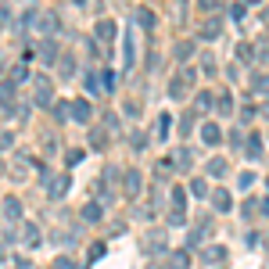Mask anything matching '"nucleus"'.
I'll list each match as a JSON object with an SVG mask.
<instances>
[{
    "label": "nucleus",
    "instance_id": "58836bf2",
    "mask_svg": "<svg viewBox=\"0 0 269 269\" xmlns=\"http://www.w3.org/2000/svg\"><path fill=\"white\" fill-rule=\"evenodd\" d=\"M51 269H75V262H72V258H68V255H58V258H54V265H51Z\"/></svg>",
    "mask_w": 269,
    "mask_h": 269
},
{
    "label": "nucleus",
    "instance_id": "412c9836",
    "mask_svg": "<svg viewBox=\"0 0 269 269\" xmlns=\"http://www.w3.org/2000/svg\"><path fill=\"white\" fill-rule=\"evenodd\" d=\"M194 51H198V43H194V40H180V43L172 47V58H176V61H187Z\"/></svg>",
    "mask_w": 269,
    "mask_h": 269
},
{
    "label": "nucleus",
    "instance_id": "6ab92c4d",
    "mask_svg": "<svg viewBox=\"0 0 269 269\" xmlns=\"http://www.w3.org/2000/svg\"><path fill=\"white\" fill-rule=\"evenodd\" d=\"M201 140H205L208 147H215V144L222 140V129H219L215 122H205V126H201Z\"/></svg>",
    "mask_w": 269,
    "mask_h": 269
},
{
    "label": "nucleus",
    "instance_id": "9b49d317",
    "mask_svg": "<svg viewBox=\"0 0 269 269\" xmlns=\"http://www.w3.org/2000/svg\"><path fill=\"white\" fill-rule=\"evenodd\" d=\"M201 262H205V265H219V262H226V248H222V244H208V248H201Z\"/></svg>",
    "mask_w": 269,
    "mask_h": 269
},
{
    "label": "nucleus",
    "instance_id": "1a4fd4ad",
    "mask_svg": "<svg viewBox=\"0 0 269 269\" xmlns=\"http://www.w3.org/2000/svg\"><path fill=\"white\" fill-rule=\"evenodd\" d=\"M22 244L25 248H40L43 244V234H40V226H36V222H25L22 226Z\"/></svg>",
    "mask_w": 269,
    "mask_h": 269
},
{
    "label": "nucleus",
    "instance_id": "c85d7f7f",
    "mask_svg": "<svg viewBox=\"0 0 269 269\" xmlns=\"http://www.w3.org/2000/svg\"><path fill=\"white\" fill-rule=\"evenodd\" d=\"M190 194H194L198 201H205L212 190H208V183H205V180H190Z\"/></svg>",
    "mask_w": 269,
    "mask_h": 269
},
{
    "label": "nucleus",
    "instance_id": "a878e982",
    "mask_svg": "<svg viewBox=\"0 0 269 269\" xmlns=\"http://www.w3.org/2000/svg\"><path fill=\"white\" fill-rule=\"evenodd\" d=\"M187 265H190L187 248H176V251H172V258H169V269H187Z\"/></svg>",
    "mask_w": 269,
    "mask_h": 269
},
{
    "label": "nucleus",
    "instance_id": "4be33fe9",
    "mask_svg": "<svg viewBox=\"0 0 269 269\" xmlns=\"http://www.w3.org/2000/svg\"><path fill=\"white\" fill-rule=\"evenodd\" d=\"M169 126H172V115L162 111V115H158V122H155V140H165V137H169Z\"/></svg>",
    "mask_w": 269,
    "mask_h": 269
},
{
    "label": "nucleus",
    "instance_id": "8fccbe9b",
    "mask_svg": "<svg viewBox=\"0 0 269 269\" xmlns=\"http://www.w3.org/2000/svg\"><path fill=\"white\" fill-rule=\"evenodd\" d=\"M72 4H75V8H86V0H72Z\"/></svg>",
    "mask_w": 269,
    "mask_h": 269
},
{
    "label": "nucleus",
    "instance_id": "473e14b6",
    "mask_svg": "<svg viewBox=\"0 0 269 269\" xmlns=\"http://www.w3.org/2000/svg\"><path fill=\"white\" fill-rule=\"evenodd\" d=\"M133 18H137V25H144V29L155 25V15H151L147 8H137V15H133Z\"/></svg>",
    "mask_w": 269,
    "mask_h": 269
},
{
    "label": "nucleus",
    "instance_id": "de8ad7c7",
    "mask_svg": "<svg viewBox=\"0 0 269 269\" xmlns=\"http://www.w3.org/2000/svg\"><path fill=\"white\" fill-rule=\"evenodd\" d=\"M258 208H262V215H269V198H262V201H258Z\"/></svg>",
    "mask_w": 269,
    "mask_h": 269
},
{
    "label": "nucleus",
    "instance_id": "864d4df0",
    "mask_svg": "<svg viewBox=\"0 0 269 269\" xmlns=\"http://www.w3.org/2000/svg\"><path fill=\"white\" fill-rule=\"evenodd\" d=\"M265 183H269V180H265Z\"/></svg>",
    "mask_w": 269,
    "mask_h": 269
},
{
    "label": "nucleus",
    "instance_id": "f257e3e1",
    "mask_svg": "<svg viewBox=\"0 0 269 269\" xmlns=\"http://www.w3.org/2000/svg\"><path fill=\"white\" fill-rule=\"evenodd\" d=\"M194 83H198V68H190V65H183L172 79H169V97L172 101H183L190 90H194Z\"/></svg>",
    "mask_w": 269,
    "mask_h": 269
},
{
    "label": "nucleus",
    "instance_id": "c03bdc74",
    "mask_svg": "<svg viewBox=\"0 0 269 269\" xmlns=\"http://www.w3.org/2000/svg\"><path fill=\"white\" fill-rule=\"evenodd\" d=\"M83 155H86V151H79V147L68 151V165H79V162H83Z\"/></svg>",
    "mask_w": 269,
    "mask_h": 269
},
{
    "label": "nucleus",
    "instance_id": "3c124183",
    "mask_svg": "<svg viewBox=\"0 0 269 269\" xmlns=\"http://www.w3.org/2000/svg\"><path fill=\"white\" fill-rule=\"evenodd\" d=\"M262 115H265V119H269V104H265V108H262Z\"/></svg>",
    "mask_w": 269,
    "mask_h": 269
},
{
    "label": "nucleus",
    "instance_id": "e433bc0d",
    "mask_svg": "<svg viewBox=\"0 0 269 269\" xmlns=\"http://www.w3.org/2000/svg\"><path fill=\"white\" fill-rule=\"evenodd\" d=\"M190 129H194V111H187V115H183V119H180V133L187 137Z\"/></svg>",
    "mask_w": 269,
    "mask_h": 269
},
{
    "label": "nucleus",
    "instance_id": "aec40b11",
    "mask_svg": "<svg viewBox=\"0 0 269 269\" xmlns=\"http://www.w3.org/2000/svg\"><path fill=\"white\" fill-rule=\"evenodd\" d=\"M51 115H54V122H58V126H65V122L72 119V104H65V101H54Z\"/></svg>",
    "mask_w": 269,
    "mask_h": 269
},
{
    "label": "nucleus",
    "instance_id": "09e8293b",
    "mask_svg": "<svg viewBox=\"0 0 269 269\" xmlns=\"http://www.w3.org/2000/svg\"><path fill=\"white\" fill-rule=\"evenodd\" d=\"M15 269H32V262H25V258H18V262H15Z\"/></svg>",
    "mask_w": 269,
    "mask_h": 269
},
{
    "label": "nucleus",
    "instance_id": "a18cd8bd",
    "mask_svg": "<svg viewBox=\"0 0 269 269\" xmlns=\"http://www.w3.org/2000/svg\"><path fill=\"white\" fill-rule=\"evenodd\" d=\"M237 54H241V58H244V61H248V58H255V51H251V47H248V43H241V51H237Z\"/></svg>",
    "mask_w": 269,
    "mask_h": 269
},
{
    "label": "nucleus",
    "instance_id": "4c0bfd02",
    "mask_svg": "<svg viewBox=\"0 0 269 269\" xmlns=\"http://www.w3.org/2000/svg\"><path fill=\"white\" fill-rule=\"evenodd\" d=\"M101 90H104V94L115 90V72H104V75H101Z\"/></svg>",
    "mask_w": 269,
    "mask_h": 269
},
{
    "label": "nucleus",
    "instance_id": "b1692460",
    "mask_svg": "<svg viewBox=\"0 0 269 269\" xmlns=\"http://www.w3.org/2000/svg\"><path fill=\"white\" fill-rule=\"evenodd\" d=\"M198 68H201L205 75H215V72H219V61H215L208 51H201V58H198Z\"/></svg>",
    "mask_w": 269,
    "mask_h": 269
},
{
    "label": "nucleus",
    "instance_id": "dca6fc26",
    "mask_svg": "<svg viewBox=\"0 0 269 269\" xmlns=\"http://www.w3.org/2000/svg\"><path fill=\"white\" fill-rule=\"evenodd\" d=\"M68 187H72L68 176H54V180L47 183V194H51V198H65V194H68Z\"/></svg>",
    "mask_w": 269,
    "mask_h": 269
},
{
    "label": "nucleus",
    "instance_id": "393cba45",
    "mask_svg": "<svg viewBox=\"0 0 269 269\" xmlns=\"http://www.w3.org/2000/svg\"><path fill=\"white\" fill-rule=\"evenodd\" d=\"M226 169H230V165H226V158H208V165H205V172H208V176H215V180H219V176H226Z\"/></svg>",
    "mask_w": 269,
    "mask_h": 269
},
{
    "label": "nucleus",
    "instance_id": "a211bd4d",
    "mask_svg": "<svg viewBox=\"0 0 269 269\" xmlns=\"http://www.w3.org/2000/svg\"><path fill=\"white\" fill-rule=\"evenodd\" d=\"M190 165H194V151H190V147H180V151H176V162H172V169L187 172Z\"/></svg>",
    "mask_w": 269,
    "mask_h": 269
},
{
    "label": "nucleus",
    "instance_id": "49530a36",
    "mask_svg": "<svg viewBox=\"0 0 269 269\" xmlns=\"http://www.w3.org/2000/svg\"><path fill=\"white\" fill-rule=\"evenodd\" d=\"M258 18H262V25L269 29V8H262V11H258Z\"/></svg>",
    "mask_w": 269,
    "mask_h": 269
},
{
    "label": "nucleus",
    "instance_id": "f704fd0d",
    "mask_svg": "<svg viewBox=\"0 0 269 269\" xmlns=\"http://www.w3.org/2000/svg\"><path fill=\"white\" fill-rule=\"evenodd\" d=\"M25 79H29V68H25V65H15V68H11V79H8V83H15V86H18V83H25Z\"/></svg>",
    "mask_w": 269,
    "mask_h": 269
},
{
    "label": "nucleus",
    "instance_id": "7c9ffc66",
    "mask_svg": "<svg viewBox=\"0 0 269 269\" xmlns=\"http://www.w3.org/2000/svg\"><path fill=\"white\" fill-rule=\"evenodd\" d=\"M0 104H4V108L15 104V83H0Z\"/></svg>",
    "mask_w": 269,
    "mask_h": 269
},
{
    "label": "nucleus",
    "instance_id": "ea45409f",
    "mask_svg": "<svg viewBox=\"0 0 269 269\" xmlns=\"http://www.w3.org/2000/svg\"><path fill=\"white\" fill-rule=\"evenodd\" d=\"M198 8H201L205 15H215V11H219V0H198Z\"/></svg>",
    "mask_w": 269,
    "mask_h": 269
},
{
    "label": "nucleus",
    "instance_id": "603ef678",
    "mask_svg": "<svg viewBox=\"0 0 269 269\" xmlns=\"http://www.w3.org/2000/svg\"><path fill=\"white\" fill-rule=\"evenodd\" d=\"M248 4H262V0H248Z\"/></svg>",
    "mask_w": 269,
    "mask_h": 269
},
{
    "label": "nucleus",
    "instance_id": "f03ea898",
    "mask_svg": "<svg viewBox=\"0 0 269 269\" xmlns=\"http://www.w3.org/2000/svg\"><path fill=\"white\" fill-rule=\"evenodd\" d=\"M22 22H25L29 29H36V32H43V36L58 32V11H36V8H29V11L22 15Z\"/></svg>",
    "mask_w": 269,
    "mask_h": 269
},
{
    "label": "nucleus",
    "instance_id": "2eb2a0df",
    "mask_svg": "<svg viewBox=\"0 0 269 269\" xmlns=\"http://www.w3.org/2000/svg\"><path fill=\"white\" fill-rule=\"evenodd\" d=\"M212 205H215V212H230V208H234V198H230V190L226 187H219V190H212Z\"/></svg>",
    "mask_w": 269,
    "mask_h": 269
},
{
    "label": "nucleus",
    "instance_id": "bb28decb",
    "mask_svg": "<svg viewBox=\"0 0 269 269\" xmlns=\"http://www.w3.org/2000/svg\"><path fill=\"white\" fill-rule=\"evenodd\" d=\"M90 147H94V151H104V147H108V133L94 126V129H90Z\"/></svg>",
    "mask_w": 269,
    "mask_h": 269
},
{
    "label": "nucleus",
    "instance_id": "72a5a7b5",
    "mask_svg": "<svg viewBox=\"0 0 269 269\" xmlns=\"http://www.w3.org/2000/svg\"><path fill=\"white\" fill-rule=\"evenodd\" d=\"M40 54H43V61H58V58H61V51H58V43H54V40H47Z\"/></svg>",
    "mask_w": 269,
    "mask_h": 269
},
{
    "label": "nucleus",
    "instance_id": "f8f14e48",
    "mask_svg": "<svg viewBox=\"0 0 269 269\" xmlns=\"http://www.w3.org/2000/svg\"><path fill=\"white\" fill-rule=\"evenodd\" d=\"M72 119L79 122V126H86V122L94 119V108H90V101H72Z\"/></svg>",
    "mask_w": 269,
    "mask_h": 269
},
{
    "label": "nucleus",
    "instance_id": "37998d69",
    "mask_svg": "<svg viewBox=\"0 0 269 269\" xmlns=\"http://www.w3.org/2000/svg\"><path fill=\"white\" fill-rule=\"evenodd\" d=\"M187 222V212H169V226H183Z\"/></svg>",
    "mask_w": 269,
    "mask_h": 269
},
{
    "label": "nucleus",
    "instance_id": "2f4dec72",
    "mask_svg": "<svg viewBox=\"0 0 269 269\" xmlns=\"http://www.w3.org/2000/svg\"><path fill=\"white\" fill-rule=\"evenodd\" d=\"M215 108H219V115H230V111H234V97L219 94V97H215Z\"/></svg>",
    "mask_w": 269,
    "mask_h": 269
},
{
    "label": "nucleus",
    "instance_id": "a19ab883",
    "mask_svg": "<svg viewBox=\"0 0 269 269\" xmlns=\"http://www.w3.org/2000/svg\"><path fill=\"white\" fill-rule=\"evenodd\" d=\"M11 147H15V137L8 129H0V151H11Z\"/></svg>",
    "mask_w": 269,
    "mask_h": 269
},
{
    "label": "nucleus",
    "instance_id": "0eeeda50",
    "mask_svg": "<svg viewBox=\"0 0 269 269\" xmlns=\"http://www.w3.org/2000/svg\"><path fill=\"white\" fill-rule=\"evenodd\" d=\"M122 68H137V36L133 32L122 36Z\"/></svg>",
    "mask_w": 269,
    "mask_h": 269
},
{
    "label": "nucleus",
    "instance_id": "9d476101",
    "mask_svg": "<svg viewBox=\"0 0 269 269\" xmlns=\"http://www.w3.org/2000/svg\"><path fill=\"white\" fill-rule=\"evenodd\" d=\"M0 208H4V219H8V222H18V219H22V201H18L15 194H8L4 201H0Z\"/></svg>",
    "mask_w": 269,
    "mask_h": 269
},
{
    "label": "nucleus",
    "instance_id": "79ce46f5",
    "mask_svg": "<svg viewBox=\"0 0 269 269\" xmlns=\"http://www.w3.org/2000/svg\"><path fill=\"white\" fill-rule=\"evenodd\" d=\"M122 111L129 115V119H137V115H140V104H137V101H126V104H122Z\"/></svg>",
    "mask_w": 269,
    "mask_h": 269
},
{
    "label": "nucleus",
    "instance_id": "f3484780",
    "mask_svg": "<svg viewBox=\"0 0 269 269\" xmlns=\"http://www.w3.org/2000/svg\"><path fill=\"white\" fill-rule=\"evenodd\" d=\"M79 212H83L86 222H101V219H104V205H101V201H86Z\"/></svg>",
    "mask_w": 269,
    "mask_h": 269
},
{
    "label": "nucleus",
    "instance_id": "7ed1b4c3",
    "mask_svg": "<svg viewBox=\"0 0 269 269\" xmlns=\"http://www.w3.org/2000/svg\"><path fill=\"white\" fill-rule=\"evenodd\" d=\"M32 104L54 108V83L47 79V75H32Z\"/></svg>",
    "mask_w": 269,
    "mask_h": 269
},
{
    "label": "nucleus",
    "instance_id": "39448f33",
    "mask_svg": "<svg viewBox=\"0 0 269 269\" xmlns=\"http://www.w3.org/2000/svg\"><path fill=\"white\" fill-rule=\"evenodd\" d=\"M115 36H119V25H115L111 18H101V22L94 25V40H101V43H111Z\"/></svg>",
    "mask_w": 269,
    "mask_h": 269
},
{
    "label": "nucleus",
    "instance_id": "20e7f679",
    "mask_svg": "<svg viewBox=\"0 0 269 269\" xmlns=\"http://www.w3.org/2000/svg\"><path fill=\"white\" fill-rule=\"evenodd\" d=\"M140 190H144V176H140V169H126V172H122V194H126L129 201H137V198H140Z\"/></svg>",
    "mask_w": 269,
    "mask_h": 269
},
{
    "label": "nucleus",
    "instance_id": "423d86ee",
    "mask_svg": "<svg viewBox=\"0 0 269 269\" xmlns=\"http://www.w3.org/2000/svg\"><path fill=\"white\" fill-rule=\"evenodd\" d=\"M208 234H212V219L205 215V219H201L194 230H190V237H187V248H201V241H205Z\"/></svg>",
    "mask_w": 269,
    "mask_h": 269
},
{
    "label": "nucleus",
    "instance_id": "c756f323",
    "mask_svg": "<svg viewBox=\"0 0 269 269\" xmlns=\"http://www.w3.org/2000/svg\"><path fill=\"white\" fill-rule=\"evenodd\" d=\"M212 108H215V94L212 90H201L198 94V111H212Z\"/></svg>",
    "mask_w": 269,
    "mask_h": 269
},
{
    "label": "nucleus",
    "instance_id": "ddd939ff",
    "mask_svg": "<svg viewBox=\"0 0 269 269\" xmlns=\"http://www.w3.org/2000/svg\"><path fill=\"white\" fill-rule=\"evenodd\" d=\"M222 36V22L215 18V15H208L205 22H201V40H219Z\"/></svg>",
    "mask_w": 269,
    "mask_h": 269
},
{
    "label": "nucleus",
    "instance_id": "cd10ccee",
    "mask_svg": "<svg viewBox=\"0 0 269 269\" xmlns=\"http://www.w3.org/2000/svg\"><path fill=\"white\" fill-rule=\"evenodd\" d=\"M251 90H255V97H269V75H255Z\"/></svg>",
    "mask_w": 269,
    "mask_h": 269
},
{
    "label": "nucleus",
    "instance_id": "4468645a",
    "mask_svg": "<svg viewBox=\"0 0 269 269\" xmlns=\"http://www.w3.org/2000/svg\"><path fill=\"white\" fill-rule=\"evenodd\" d=\"M83 90L90 94V97H101L104 90H101V72L97 68H86V75H83Z\"/></svg>",
    "mask_w": 269,
    "mask_h": 269
},
{
    "label": "nucleus",
    "instance_id": "6e6552de",
    "mask_svg": "<svg viewBox=\"0 0 269 269\" xmlns=\"http://www.w3.org/2000/svg\"><path fill=\"white\" fill-rule=\"evenodd\" d=\"M144 251L147 255H162L165 251V234H162V230H151V234L144 237Z\"/></svg>",
    "mask_w": 269,
    "mask_h": 269
},
{
    "label": "nucleus",
    "instance_id": "5701e85b",
    "mask_svg": "<svg viewBox=\"0 0 269 269\" xmlns=\"http://www.w3.org/2000/svg\"><path fill=\"white\" fill-rule=\"evenodd\" d=\"M58 75H61V79H72V75H75V58H72V54H61V61H58Z\"/></svg>",
    "mask_w": 269,
    "mask_h": 269
},
{
    "label": "nucleus",
    "instance_id": "c9c22d12",
    "mask_svg": "<svg viewBox=\"0 0 269 269\" xmlns=\"http://www.w3.org/2000/svg\"><path fill=\"white\" fill-rule=\"evenodd\" d=\"M258 155H262V140H258V137H251V140H248V158L255 162Z\"/></svg>",
    "mask_w": 269,
    "mask_h": 269
}]
</instances>
